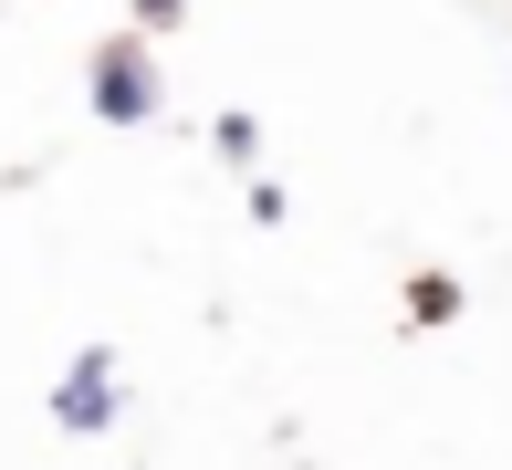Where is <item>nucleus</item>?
<instances>
[{"label":"nucleus","instance_id":"obj_1","mask_svg":"<svg viewBox=\"0 0 512 470\" xmlns=\"http://www.w3.org/2000/svg\"><path fill=\"white\" fill-rule=\"evenodd\" d=\"M95 94H105V115H147V63H136V53H105L95 63Z\"/></svg>","mask_w":512,"mask_h":470},{"label":"nucleus","instance_id":"obj_2","mask_svg":"<svg viewBox=\"0 0 512 470\" xmlns=\"http://www.w3.org/2000/svg\"><path fill=\"white\" fill-rule=\"evenodd\" d=\"M63 418H74V429H84V418H105V376H95V356H84V376L63 387Z\"/></svg>","mask_w":512,"mask_h":470},{"label":"nucleus","instance_id":"obj_3","mask_svg":"<svg viewBox=\"0 0 512 470\" xmlns=\"http://www.w3.org/2000/svg\"><path fill=\"white\" fill-rule=\"evenodd\" d=\"M147 11H178V0H147Z\"/></svg>","mask_w":512,"mask_h":470}]
</instances>
